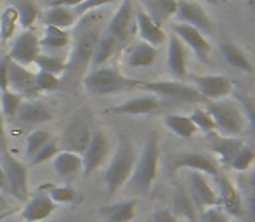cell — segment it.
I'll return each mask as SVG.
<instances>
[{
  "label": "cell",
  "mask_w": 255,
  "mask_h": 222,
  "mask_svg": "<svg viewBox=\"0 0 255 222\" xmlns=\"http://www.w3.org/2000/svg\"><path fill=\"white\" fill-rule=\"evenodd\" d=\"M101 9L87 12L85 16L78 17L77 23L71 26V51L66 57V75L68 80L84 78L89 73L91 59L94 54V49L98 45L103 33V19L104 16L99 12Z\"/></svg>",
  "instance_id": "6da1fadb"
},
{
  "label": "cell",
  "mask_w": 255,
  "mask_h": 222,
  "mask_svg": "<svg viewBox=\"0 0 255 222\" xmlns=\"http://www.w3.org/2000/svg\"><path fill=\"white\" fill-rule=\"evenodd\" d=\"M158 165H160V142H158V135L151 132L146 139L142 151L137 155L130 179L125 184L128 191L134 193L135 196H148L153 182L156 181Z\"/></svg>",
  "instance_id": "7a4b0ae2"
},
{
  "label": "cell",
  "mask_w": 255,
  "mask_h": 222,
  "mask_svg": "<svg viewBox=\"0 0 255 222\" xmlns=\"http://www.w3.org/2000/svg\"><path fill=\"white\" fill-rule=\"evenodd\" d=\"M137 160V151L132 146L128 139L122 137L118 148L115 149L106 170H104V182H106V191L110 196L117 195L122 188L128 182Z\"/></svg>",
  "instance_id": "3957f363"
},
{
  "label": "cell",
  "mask_w": 255,
  "mask_h": 222,
  "mask_svg": "<svg viewBox=\"0 0 255 222\" xmlns=\"http://www.w3.org/2000/svg\"><path fill=\"white\" fill-rule=\"evenodd\" d=\"M141 80L125 77L124 73L111 66H101L98 70L89 71L84 77V87L92 96H113L120 92H127L132 89H139Z\"/></svg>",
  "instance_id": "277c9868"
},
{
  "label": "cell",
  "mask_w": 255,
  "mask_h": 222,
  "mask_svg": "<svg viewBox=\"0 0 255 222\" xmlns=\"http://www.w3.org/2000/svg\"><path fill=\"white\" fill-rule=\"evenodd\" d=\"M212 114L215 123V132L229 137H240L245 130V114L236 101H208L205 106Z\"/></svg>",
  "instance_id": "5b68a950"
},
{
  "label": "cell",
  "mask_w": 255,
  "mask_h": 222,
  "mask_svg": "<svg viewBox=\"0 0 255 222\" xmlns=\"http://www.w3.org/2000/svg\"><path fill=\"white\" fill-rule=\"evenodd\" d=\"M0 153H2L0 167L3 170V175H5L9 195L16 202L26 203L28 198H30V191H28V167L23 165L17 158H14L9 149Z\"/></svg>",
  "instance_id": "8992f818"
},
{
  "label": "cell",
  "mask_w": 255,
  "mask_h": 222,
  "mask_svg": "<svg viewBox=\"0 0 255 222\" xmlns=\"http://www.w3.org/2000/svg\"><path fill=\"white\" fill-rule=\"evenodd\" d=\"M139 89L154 94L156 98L172 99L179 103H202L203 98L198 94L193 85L184 84L182 80H154V82H141Z\"/></svg>",
  "instance_id": "52a82bcc"
},
{
  "label": "cell",
  "mask_w": 255,
  "mask_h": 222,
  "mask_svg": "<svg viewBox=\"0 0 255 222\" xmlns=\"http://www.w3.org/2000/svg\"><path fill=\"white\" fill-rule=\"evenodd\" d=\"M175 23H184L202 31L205 37H212L215 33V23L210 14L195 0H179L175 10Z\"/></svg>",
  "instance_id": "ba28073f"
},
{
  "label": "cell",
  "mask_w": 255,
  "mask_h": 222,
  "mask_svg": "<svg viewBox=\"0 0 255 222\" xmlns=\"http://www.w3.org/2000/svg\"><path fill=\"white\" fill-rule=\"evenodd\" d=\"M106 31L117 38L118 45H127L135 31V16H134V0H122L117 12L113 14Z\"/></svg>",
  "instance_id": "9c48e42d"
},
{
  "label": "cell",
  "mask_w": 255,
  "mask_h": 222,
  "mask_svg": "<svg viewBox=\"0 0 255 222\" xmlns=\"http://www.w3.org/2000/svg\"><path fill=\"white\" fill-rule=\"evenodd\" d=\"M188 195L196 210L221 205L217 191L210 184V177L202 172L188 170Z\"/></svg>",
  "instance_id": "30bf717a"
},
{
  "label": "cell",
  "mask_w": 255,
  "mask_h": 222,
  "mask_svg": "<svg viewBox=\"0 0 255 222\" xmlns=\"http://www.w3.org/2000/svg\"><path fill=\"white\" fill-rule=\"evenodd\" d=\"M92 132L94 130L91 128V123H89L87 118L82 116V114H77L66 125L63 137H61V144H63L64 151H73L78 153V155H84L89 142H91Z\"/></svg>",
  "instance_id": "8fae6325"
},
{
  "label": "cell",
  "mask_w": 255,
  "mask_h": 222,
  "mask_svg": "<svg viewBox=\"0 0 255 222\" xmlns=\"http://www.w3.org/2000/svg\"><path fill=\"white\" fill-rule=\"evenodd\" d=\"M210 179H214L215 186H217V196H219V203H221L222 210H224L231 219L243 221V200H242V195H240L238 188H236V184H233L231 179L222 170Z\"/></svg>",
  "instance_id": "7c38bea8"
},
{
  "label": "cell",
  "mask_w": 255,
  "mask_h": 222,
  "mask_svg": "<svg viewBox=\"0 0 255 222\" xmlns=\"http://www.w3.org/2000/svg\"><path fill=\"white\" fill-rule=\"evenodd\" d=\"M193 87L207 101H221L235 92V84L226 75H202L193 77Z\"/></svg>",
  "instance_id": "4fadbf2b"
},
{
  "label": "cell",
  "mask_w": 255,
  "mask_h": 222,
  "mask_svg": "<svg viewBox=\"0 0 255 222\" xmlns=\"http://www.w3.org/2000/svg\"><path fill=\"white\" fill-rule=\"evenodd\" d=\"M110 148H111L110 139H108V135L103 130L92 132L91 142H89L85 153L82 155V160H84V170H82V174L85 177L92 175L96 170H99L104 165V162L110 156Z\"/></svg>",
  "instance_id": "5bb4252c"
},
{
  "label": "cell",
  "mask_w": 255,
  "mask_h": 222,
  "mask_svg": "<svg viewBox=\"0 0 255 222\" xmlns=\"http://www.w3.org/2000/svg\"><path fill=\"white\" fill-rule=\"evenodd\" d=\"M172 170L175 174L181 170H195L207 174L208 177H214L221 172V165L210 155H205L200 151H184L172 160Z\"/></svg>",
  "instance_id": "9a60e30c"
},
{
  "label": "cell",
  "mask_w": 255,
  "mask_h": 222,
  "mask_svg": "<svg viewBox=\"0 0 255 222\" xmlns=\"http://www.w3.org/2000/svg\"><path fill=\"white\" fill-rule=\"evenodd\" d=\"M172 33L177 35L182 40V44L198 57L202 63H208L210 54H212V44L208 42V37H205L202 31L189 26V24L174 23L172 24Z\"/></svg>",
  "instance_id": "2e32d148"
},
{
  "label": "cell",
  "mask_w": 255,
  "mask_h": 222,
  "mask_svg": "<svg viewBox=\"0 0 255 222\" xmlns=\"http://www.w3.org/2000/svg\"><path fill=\"white\" fill-rule=\"evenodd\" d=\"M245 142L238 137H229V135H221L217 132L207 135V146L212 153L214 158L217 160V163L224 168L231 167V162L235 160V156L238 155V151L243 148Z\"/></svg>",
  "instance_id": "e0dca14e"
},
{
  "label": "cell",
  "mask_w": 255,
  "mask_h": 222,
  "mask_svg": "<svg viewBox=\"0 0 255 222\" xmlns=\"http://www.w3.org/2000/svg\"><path fill=\"white\" fill-rule=\"evenodd\" d=\"M38 54H40V40H38L33 31L24 30L12 42L9 57L14 63L23 64V66H30V64L35 63Z\"/></svg>",
  "instance_id": "ac0fdd59"
},
{
  "label": "cell",
  "mask_w": 255,
  "mask_h": 222,
  "mask_svg": "<svg viewBox=\"0 0 255 222\" xmlns=\"http://www.w3.org/2000/svg\"><path fill=\"white\" fill-rule=\"evenodd\" d=\"M9 89L23 98H37L40 92L37 89V73L28 70V66L10 61L9 66Z\"/></svg>",
  "instance_id": "d6986e66"
},
{
  "label": "cell",
  "mask_w": 255,
  "mask_h": 222,
  "mask_svg": "<svg viewBox=\"0 0 255 222\" xmlns=\"http://www.w3.org/2000/svg\"><path fill=\"white\" fill-rule=\"evenodd\" d=\"M167 66L174 80H184L188 77V54L189 49L182 44L177 35L167 37Z\"/></svg>",
  "instance_id": "ffe728a7"
},
{
  "label": "cell",
  "mask_w": 255,
  "mask_h": 222,
  "mask_svg": "<svg viewBox=\"0 0 255 222\" xmlns=\"http://www.w3.org/2000/svg\"><path fill=\"white\" fill-rule=\"evenodd\" d=\"M134 16H135V31H137V35L141 37L142 42H148L153 47H158L163 42H167V33L163 31V28L154 23L139 3H134Z\"/></svg>",
  "instance_id": "44dd1931"
},
{
  "label": "cell",
  "mask_w": 255,
  "mask_h": 222,
  "mask_svg": "<svg viewBox=\"0 0 255 222\" xmlns=\"http://www.w3.org/2000/svg\"><path fill=\"white\" fill-rule=\"evenodd\" d=\"M161 106L160 98H156L154 94H146L137 96L134 99H128V101L122 103L118 106L110 108V113L113 114H128V116H142V114H151L154 111H158Z\"/></svg>",
  "instance_id": "7402d4cb"
},
{
  "label": "cell",
  "mask_w": 255,
  "mask_h": 222,
  "mask_svg": "<svg viewBox=\"0 0 255 222\" xmlns=\"http://www.w3.org/2000/svg\"><path fill=\"white\" fill-rule=\"evenodd\" d=\"M84 170V160L82 155L73 151H59L54 156V172L57 179L63 181L64 184H70L71 181L78 177Z\"/></svg>",
  "instance_id": "603a6c76"
},
{
  "label": "cell",
  "mask_w": 255,
  "mask_h": 222,
  "mask_svg": "<svg viewBox=\"0 0 255 222\" xmlns=\"http://www.w3.org/2000/svg\"><path fill=\"white\" fill-rule=\"evenodd\" d=\"M156 47L142 40L127 44L124 49V61L128 68H148L156 61Z\"/></svg>",
  "instance_id": "cb8c5ba5"
},
{
  "label": "cell",
  "mask_w": 255,
  "mask_h": 222,
  "mask_svg": "<svg viewBox=\"0 0 255 222\" xmlns=\"http://www.w3.org/2000/svg\"><path fill=\"white\" fill-rule=\"evenodd\" d=\"M54 118V114L49 111L47 106H44L38 101H23L17 110L14 120L21 127H35V125L47 123Z\"/></svg>",
  "instance_id": "d4e9b609"
},
{
  "label": "cell",
  "mask_w": 255,
  "mask_h": 222,
  "mask_svg": "<svg viewBox=\"0 0 255 222\" xmlns=\"http://www.w3.org/2000/svg\"><path fill=\"white\" fill-rule=\"evenodd\" d=\"M54 210H56V203L45 193H38L37 196L28 198V202L24 203L21 210V219L24 222H40L49 219Z\"/></svg>",
  "instance_id": "484cf974"
},
{
  "label": "cell",
  "mask_w": 255,
  "mask_h": 222,
  "mask_svg": "<svg viewBox=\"0 0 255 222\" xmlns=\"http://www.w3.org/2000/svg\"><path fill=\"white\" fill-rule=\"evenodd\" d=\"M236 188L243 200V221L255 222V165L250 168L247 175L238 177Z\"/></svg>",
  "instance_id": "4316f807"
},
{
  "label": "cell",
  "mask_w": 255,
  "mask_h": 222,
  "mask_svg": "<svg viewBox=\"0 0 255 222\" xmlns=\"http://www.w3.org/2000/svg\"><path fill=\"white\" fill-rule=\"evenodd\" d=\"M137 200H122L117 203H110L99 209V214L106 222H132L135 219Z\"/></svg>",
  "instance_id": "83f0119b"
},
{
  "label": "cell",
  "mask_w": 255,
  "mask_h": 222,
  "mask_svg": "<svg viewBox=\"0 0 255 222\" xmlns=\"http://www.w3.org/2000/svg\"><path fill=\"white\" fill-rule=\"evenodd\" d=\"M179 0H137L139 5L156 24L163 26L170 17L175 16Z\"/></svg>",
  "instance_id": "f1b7e54d"
},
{
  "label": "cell",
  "mask_w": 255,
  "mask_h": 222,
  "mask_svg": "<svg viewBox=\"0 0 255 222\" xmlns=\"http://www.w3.org/2000/svg\"><path fill=\"white\" fill-rule=\"evenodd\" d=\"M219 51H221V56L224 57V61L229 66L236 68V70H240V71H245V73H252L254 71L252 61L249 59L245 51H243L242 47H238L235 42L222 40L221 44H219Z\"/></svg>",
  "instance_id": "f546056e"
},
{
  "label": "cell",
  "mask_w": 255,
  "mask_h": 222,
  "mask_svg": "<svg viewBox=\"0 0 255 222\" xmlns=\"http://www.w3.org/2000/svg\"><path fill=\"white\" fill-rule=\"evenodd\" d=\"M40 17L45 26H56L61 30H71V26L77 23V16H75L73 9L63 5L47 7L44 12H40Z\"/></svg>",
  "instance_id": "4dcf8cb0"
},
{
  "label": "cell",
  "mask_w": 255,
  "mask_h": 222,
  "mask_svg": "<svg viewBox=\"0 0 255 222\" xmlns=\"http://www.w3.org/2000/svg\"><path fill=\"white\" fill-rule=\"evenodd\" d=\"M118 47H120V45H118L117 38L111 37L108 31H103L101 38H99L98 45H96V49H94V54H92L89 71L98 70V68H101V66H106V63L113 57V54L117 52Z\"/></svg>",
  "instance_id": "1f68e13d"
},
{
  "label": "cell",
  "mask_w": 255,
  "mask_h": 222,
  "mask_svg": "<svg viewBox=\"0 0 255 222\" xmlns=\"http://www.w3.org/2000/svg\"><path fill=\"white\" fill-rule=\"evenodd\" d=\"M163 121L168 130L181 139H193L198 132L188 114H167Z\"/></svg>",
  "instance_id": "d6a6232c"
},
{
  "label": "cell",
  "mask_w": 255,
  "mask_h": 222,
  "mask_svg": "<svg viewBox=\"0 0 255 222\" xmlns=\"http://www.w3.org/2000/svg\"><path fill=\"white\" fill-rule=\"evenodd\" d=\"M71 44V35L70 30H61L56 26H45L44 37L40 38V49H47V51H57V49H64Z\"/></svg>",
  "instance_id": "836d02e7"
},
{
  "label": "cell",
  "mask_w": 255,
  "mask_h": 222,
  "mask_svg": "<svg viewBox=\"0 0 255 222\" xmlns=\"http://www.w3.org/2000/svg\"><path fill=\"white\" fill-rule=\"evenodd\" d=\"M14 7H16V10H17L19 24L24 28V30L33 26V24L37 23L38 17H40V12H42L40 7H38V3L35 2V0H16Z\"/></svg>",
  "instance_id": "e575fe53"
},
{
  "label": "cell",
  "mask_w": 255,
  "mask_h": 222,
  "mask_svg": "<svg viewBox=\"0 0 255 222\" xmlns=\"http://www.w3.org/2000/svg\"><path fill=\"white\" fill-rule=\"evenodd\" d=\"M40 193H45L54 203H75L78 200V195L73 188L68 184L56 186V184H45L40 186Z\"/></svg>",
  "instance_id": "d590c367"
},
{
  "label": "cell",
  "mask_w": 255,
  "mask_h": 222,
  "mask_svg": "<svg viewBox=\"0 0 255 222\" xmlns=\"http://www.w3.org/2000/svg\"><path fill=\"white\" fill-rule=\"evenodd\" d=\"M19 24V17H17V10L14 5H9L3 9L2 16H0V40L9 42L16 33V26Z\"/></svg>",
  "instance_id": "8d00e7d4"
},
{
  "label": "cell",
  "mask_w": 255,
  "mask_h": 222,
  "mask_svg": "<svg viewBox=\"0 0 255 222\" xmlns=\"http://www.w3.org/2000/svg\"><path fill=\"white\" fill-rule=\"evenodd\" d=\"M66 63H68L66 57L54 56V54H42L40 52L33 64H37L40 71H47V73L61 77V75H64V71H66Z\"/></svg>",
  "instance_id": "74e56055"
},
{
  "label": "cell",
  "mask_w": 255,
  "mask_h": 222,
  "mask_svg": "<svg viewBox=\"0 0 255 222\" xmlns=\"http://www.w3.org/2000/svg\"><path fill=\"white\" fill-rule=\"evenodd\" d=\"M23 101H24V98L21 94H17V92L10 91V89L2 91V98H0V110H2L3 118H7V120H14V116H16L17 110H19V106Z\"/></svg>",
  "instance_id": "f35d334b"
},
{
  "label": "cell",
  "mask_w": 255,
  "mask_h": 222,
  "mask_svg": "<svg viewBox=\"0 0 255 222\" xmlns=\"http://www.w3.org/2000/svg\"><path fill=\"white\" fill-rule=\"evenodd\" d=\"M254 165H255V148L250 144H243V148L235 156V160L231 162V167L229 168H233L238 174H245Z\"/></svg>",
  "instance_id": "ab89813d"
},
{
  "label": "cell",
  "mask_w": 255,
  "mask_h": 222,
  "mask_svg": "<svg viewBox=\"0 0 255 222\" xmlns=\"http://www.w3.org/2000/svg\"><path fill=\"white\" fill-rule=\"evenodd\" d=\"M52 139L54 137L49 130H44V128H37V130H33L26 137V151H24L26 153V158L30 160L31 156L38 151V149H42L49 141H52Z\"/></svg>",
  "instance_id": "60d3db41"
},
{
  "label": "cell",
  "mask_w": 255,
  "mask_h": 222,
  "mask_svg": "<svg viewBox=\"0 0 255 222\" xmlns=\"http://www.w3.org/2000/svg\"><path fill=\"white\" fill-rule=\"evenodd\" d=\"M189 118H191L193 123H195L196 130L202 132V134L208 135V134H214V132H215L214 118H212V114L207 111V108L193 110V113L189 114Z\"/></svg>",
  "instance_id": "b9f144b4"
},
{
  "label": "cell",
  "mask_w": 255,
  "mask_h": 222,
  "mask_svg": "<svg viewBox=\"0 0 255 222\" xmlns=\"http://www.w3.org/2000/svg\"><path fill=\"white\" fill-rule=\"evenodd\" d=\"M233 94H235L236 103H238L240 108H242L243 114H245L247 123L250 125V130H252V134L255 137V103H254V99L250 98L249 94L242 92V91H235Z\"/></svg>",
  "instance_id": "7bdbcfd3"
},
{
  "label": "cell",
  "mask_w": 255,
  "mask_h": 222,
  "mask_svg": "<svg viewBox=\"0 0 255 222\" xmlns=\"http://www.w3.org/2000/svg\"><path fill=\"white\" fill-rule=\"evenodd\" d=\"M59 151H61L59 142H57L56 139H52V141H49L44 148L38 149V151L28 160V162H30V167H37V165H42V163L49 162V160L54 158Z\"/></svg>",
  "instance_id": "ee69618b"
},
{
  "label": "cell",
  "mask_w": 255,
  "mask_h": 222,
  "mask_svg": "<svg viewBox=\"0 0 255 222\" xmlns=\"http://www.w3.org/2000/svg\"><path fill=\"white\" fill-rule=\"evenodd\" d=\"M61 87V77L47 71H38L37 73V89L38 92H52Z\"/></svg>",
  "instance_id": "f6af8a7d"
},
{
  "label": "cell",
  "mask_w": 255,
  "mask_h": 222,
  "mask_svg": "<svg viewBox=\"0 0 255 222\" xmlns=\"http://www.w3.org/2000/svg\"><path fill=\"white\" fill-rule=\"evenodd\" d=\"M198 222H231V217L222 210L221 205H217V207L200 210Z\"/></svg>",
  "instance_id": "bcb514c9"
},
{
  "label": "cell",
  "mask_w": 255,
  "mask_h": 222,
  "mask_svg": "<svg viewBox=\"0 0 255 222\" xmlns=\"http://www.w3.org/2000/svg\"><path fill=\"white\" fill-rule=\"evenodd\" d=\"M115 2H118V0H84L80 5L73 7V12H75V16H77V19H78V17L85 16L87 12L103 9V7L110 5V3H115Z\"/></svg>",
  "instance_id": "7dc6e473"
},
{
  "label": "cell",
  "mask_w": 255,
  "mask_h": 222,
  "mask_svg": "<svg viewBox=\"0 0 255 222\" xmlns=\"http://www.w3.org/2000/svg\"><path fill=\"white\" fill-rule=\"evenodd\" d=\"M9 66H10L9 54L0 57V92L9 89Z\"/></svg>",
  "instance_id": "c3c4849f"
},
{
  "label": "cell",
  "mask_w": 255,
  "mask_h": 222,
  "mask_svg": "<svg viewBox=\"0 0 255 222\" xmlns=\"http://www.w3.org/2000/svg\"><path fill=\"white\" fill-rule=\"evenodd\" d=\"M151 222H179V217L172 212V209H158L153 212Z\"/></svg>",
  "instance_id": "681fc988"
},
{
  "label": "cell",
  "mask_w": 255,
  "mask_h": 222,
  "mask_svg": "<svg viewBox=\"0 0 255 222\" xmlns=\"http://www.w3.org/2000/svg\"><path fill=\"white\" fill-rule=\"evenodd\" d=\"M5 149H9L5 135V118H3L2 110H0V151H5Z\"/></svg>",
  "instance_id": "f907efd6"
},
{
  "label": "cell",
  "mask_w": 255,
  "mask_h": 222,
  "mask_svg": "<svg viewBox=\"0 0 255 222\" xmlns=\"http://www.w3.org/2000/svg\"><path fill=\"white\" fill-rule=\"evenodd\" d=\"M9 209H10V203L7 202L5 195H3V193L0 191V216H3V214H5Z\"/></svg>",
  "instance_id": "816d5d0a"
},
{
  "label": "cell",
  "mask_w": 255,
  "mask_h": 222,
  "mask_svg": "<svg viewBox=\"0 0 255 222\" xmlns=\"http://www.w3.org/2000/svg\"><path fill=\"white\" fill-rule=\"evenodd\" d=\"M0 191L3 195H9V188H7V181H5V175H3L2 167H0Z\"/></svg>",
  "instance_id": "f5cc1de1"
},
{
  "label": "cell",
  "mask_w": 255,
  "mask_h": 222,
  "mask_svg": "<svg viewBox=\"0 0 255 222\" xmlns=\"http://www.w3.org/2000/svg\"><path fill=\"white\" fill-rule=\"evenodd\" d=\"M247 3H249V7L252 10H255V0H247Z\"/></svg>",
  "instance_id": "db71d44e"
},
{
  "label": "cell",
  "mask_w": 255,
  "mask_h": 222,
  "mask_svg": "<svg viewBox=\"0 0 255 222\" xmlns=\"http://www.w3.org/2000/svg\"><path fill=\"white\" fill-rule=\"evenodd\" d=\"M0 222H14V221H10V219H2Z\"/></svg>",
  "instance_id": "11a10c76"
},
{
  "label": "cell",
  "mask_w": 255,
  "mask_h": 222,
  "mask_svg": "<svg viewBox=\"0 0 255 222\" xmlns=\"http://www.w3.org/2000/svg\"><path fill=\"white\" fill-rule=\"evenodd\" d=\"M179 222H186V221H182V219H179Z\"/></svg>",
  "instance_id": "9f6ffc18"
},
{
  "label": "cell",
  "mask_w": 255,
  "mask_h": 222,
  "mask_svg": "<svg viewBox=\"0 0 255 222\" xmlns=\"http://www.w3.org/2000/svg\"><path fill=\"white\" fill-rule=\"evenodd\" d=\"M222 2H228V0H222Z\"/></svg>",
  "instance_id": "6f0895ef"
},
{
  "label": "cell",
  "mask_w": 255,
  "mask_h": 222,
  "mask_svg": "<svg viewBox=\"0 0 255 222\" xmlns=\"http://www.w3.org/2000/svg\"><path fill=\"white\" fill-rule=\"evenodd\" d=\"M0 2H2V0H0Z\"/></svg>",
  "instance_id": "680465c9"
}]
</instances>
